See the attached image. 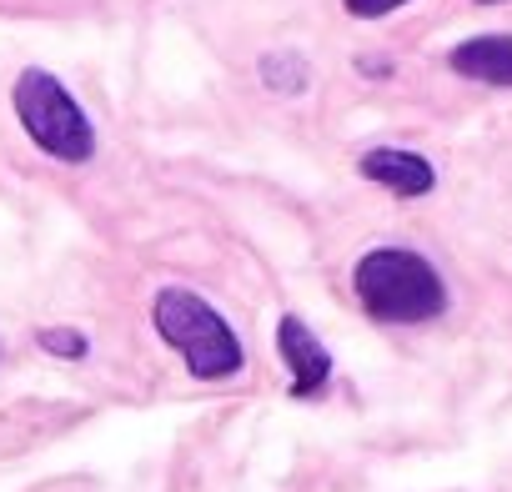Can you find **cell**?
<instances>
[{
    "mask_svg": "<svg viewBox=\"0 0 512 492\" xmlns=\"http://www.w3.org/2000/svg\"><path fill=\"white\" fill-rule=\"evenodd\" d=\"M352 292L372 322L387 327H417L447 312V287L437 267L407 246H377L352 267Z\"/></svg>",
    "mask_w": 512,
    "mask_h": 492,
    "instance_id": "1",
    "label": "cell"
},
{
    "mask_svg": "<svg viewBox=\"0 0 512 492\" xmlns=\"http://www.w3.org/2000/svg\"><path fill=\"white\" fill-rule=\"evenodd\" d=\"M11 101H16L21 131H26L46 156H56V161H66V166H81V161L96 156V126H91V116L81 111V101H76L51 71H41V66L21 71Z\"/></svg>",
    "mask_w": 512,
    "mask_h": 492,
    "instance_id": "3",
    "label": "cell"
},
{
    "mask_svg": "<svg viewBox=\"0 0 512 492\" xmlns=\"http://www.w3.org/2000/svg\"><path fill=\"white\" fill-rule=\"evenodd\" d=\"M151 327L186 362V372L196 382H226L246 367V352H241V337L231 332V322L206 297H196L186 287H161L156 292Z\"/></svg>",
    "mask_w": 512,
    "mask_h": 492,
    "instance_id": "2",
    "label": "cell"
},
{
    "mask_svg": "<svg viewBox=\"0 0 512 492\" xmlns=\"http://www.w3.org/2000/svg\"><path fill=\"white\" fill-rule=\"evenodd\" d=\"M307 61L302 56H292V51H282V56H262V86L267 91H277V96H302L307 91Z\"/></svg>",
    "mask_w": 512,
    "mask_h": 492,
    "instance_id": "7",
    "label": "cell"
},
{
    "mask_svg": "<svg viewBox=\"0 0 512 492\" xmlns=\"http://www.w3.org/2000/svg\"><path fill=\"white\" fill-rule=\"evenodd\" d=\"M347 6V16H357V21H377V16H392L397 6H407V0H342Z\"/></svg>",
    "mask_w": 512,
    "mask_h": 492,
    "instance_id": "9",
    "label": "cell"
},
{
    "mask_svg": "<svg viewBox=\"0 0 512 492\" xmlns=\"http://www.w3.org/2000/svg\"><path fill=\"white\" fill-rule=\"evenodd\" d=\"M477 6H497V0H477Z\"/></svg>",
    "mask_w": 512,
    "mask_h": 492,
    "instance_id": "10",
    "label": "cell"
},
{
    "mask_svg": "<svg viewBox=\"0 0 512 492\" xmlns=\"http://www.w3.org/2000/svg\"><path fill=\"white\" fill-rule=\"evenodd\" d=\"M447 66L482 86H512V36H472L452 46Z\"/></svg>",
    "mask_w": 512,
    "mask_h": 492,
    "instance_id": "6",
    "label": "cell"
},
{
    "mask_svg": "<svg viewBox=\"0 0 512 492\" xmlns=\"http://www.w3.org/2000/svg\"><path fill=\"white\" fill-rule=\"evenodd\" d=\"M36 342H41L51 357H66V362H81V357L91 352V342H86L81 332H71V327H46Z\"/></svg>",
    "mask_w": 512,
    "mask_h": 492,
    "instance_id": "8",
    "label": "cell"
},
{
    "mask_svg": "<svg viewBox=\"0 0 512 492\" xmlns=\"http://www.w3.org/2000/svg\"><path fill=\"white\" fill-rule=\"evenodd\" d=\"M277 352L287 357L292 367V397H317L327 382H332V352L317 342V332L302 322V317H282L277 322Z\"/></svg>",
    "mask_w": 512,
    "mask_h": 492,
    "instance_id": "4",
    "label": "cell"
},
{
    "mask_svg": "<svg viewBox=\"0 0 512 492\" xmlns=\"http://www.w3.org/2000/svg\"><path fill=\"white\" fill-rule=\"evenodd\" d=\"M357 171H362L367 181L387 186L392 196H427V191L437 186L432 161L417 156V151H402V146H372V151L362 156Z\"/></svg>",
    "mask_w": 512,
    "mask_h": 492,
    "instance_id": "5",
    "label": "cell"
}]
</instances>
